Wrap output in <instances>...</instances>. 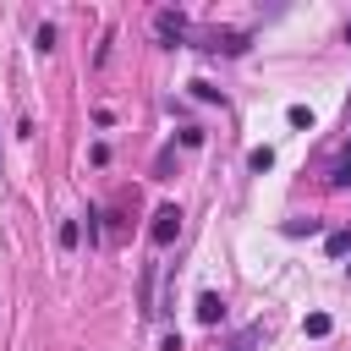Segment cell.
<instances>
[{
    "instance_id": "30bf717a",
    "label": "cell",
    "mask_w": 351,
    "mask_h": 351,
    "mask_svg": "<svg viewBox=\"0 0 351 351\" xmlns=\"http://www.w3.org/2000/svg\"><path fill=\"white\" fill-rule=\"evenodd\" d=\"M33 44H38V49H55V27H49V22H44V27H38V33H33Z\"/></svg>"
},
{
    "instance_id": "9c48e42d",
    "label": "cell",
    "mask_w": 351,
    "mask_h": 351,
    "mask_svg": "<svg viewBox=\"0 0 351 351\" xmlns=\"http://www.w3.org/2000/svg\"><path fill=\"white\" fill-rule=\"evenodd\" d=\"M77 236H82V230H77V219H66V225H60V247L71 252V247H77Z\"/></svg>"
},
{
    "instance_id": "7c38bea8",
    "label": "cell",
    "mask_w": 351,
    "mask_h": 351,
    "mask_svg": "<svg viewBox=\"0 0 351 351\" xmlns=\"http://www.w3.org/2000/svg\"><path fill=\"white\" fill-rule=\"evenodd\" d=\"M252 346H258V329H247V335H236V340H230V351H252Z\"/></svg>"
},
{
    "instance_id": "8992f818",
    "label": "cell",
    "mask_w": 351,
    "mask_h": 351,
    "mask_svg": "<svg viewBox=\"0 0 351 351\" xmlns=\"http://www.w3.org/2000/svg\"><path fill=\"white\" fill-rule=\"evenodd\" d=\"M247 165H252L258 176H263V170H274V148H252V154H247Z\"/></svg>"
},
{
    "instance_id": "ba28073f",
    "label": "cell",
    "mask_w": 351,
    "mask_h": 351,
    "mask_svg": "<svg viewBox=\"0 0 351 351\" xmlns=\"http://www.w3.org/2000/svg\"><path fill=\"white\" fill-rule=\"evenodd\" d=\"M285 121H291V126H313V110H307V104H291Z\"/></svg>"
},
{
    "instance_id": "52a82bcc",
    "label": "cell",
    "mask_w": 351,
    "mask_h": 351,
    "mask_svg": "<svg viewBox=\"0 0 351 351\" xmlns=\"http://www.w3.org/2000/svg\"><path fill=\"white\" fill-rule=\"evenodd\" d=\"M302 329H307L313 340H324V335H329V313H307V324H302Z\"/></svg>"
},
{
    "instance_id": "277c9868",
    "label": "cell",
    "mask_w": 351,
    "mask_h": 351,
    "mask_svg": "<svg viewBox=\"0 0 351 351\" xmlns=\"http://www.w3.org/2000/svg\"><path fill=\"white\" fill-rule=\"evenodd\" d=\"M329 186H335V192H346V186H351V154L329 165Z\"/></svg>"
},
{
    "instance_id": "6da1fadb",
    "label": "cell",
    "mask_w": 351,
    "mask_h": 351,
    "mask_svg": "<svg viewBox=\"0 0 351 351\" xmlns=\"http://www.w3.org/2000/svg\"><path fill=\"white\" fill-rule=\"evenodd\" d=\"M148 236H154V247H170V241L181 236V208H176V203H159V208H154Z\"/></svg>"
},
{
    "instance_id": "3957f363",
    "label": "cell",
    "mask_w": 351,
    "mask_h": 351,
    "mask_svg": "<svg viewBox=\"0 0 351 351\" xmlns=\"http://www.w3.org/2000/svg\"><path fill=\"white\" fill-rule=\"evenodd\" d=\"M159 33H165V38H181V33H186V16H181V11H159Z\"/></svg>"
},
{
    "instance_id": "7a4b0ae2",
    "label": "cell",
    "mask_w": 351,
    "mask_h": 351,
    "mask_svg": "<svg viewBox=\"0 0 351 351\" xmlns=\"http://www.w3.org/2000/svg\"><path fill=\"white\" fill-rule=\"evenodd\" d=\"M197 318H203V324H219V318H225V296H219V291H203V296H197Z\"/></svg>"
},
{
    "instance_id": "8fae6325",
    "label": "cell",
    "mask_w": 351,
    "mask_h": 351,
    "mask_svg": "<svg viewBox=\"0 0 351 351\" xmlns=\"http://www.w3.org/2000/svg\"><path fill=\"white\" fill-rule=\"evenodd\" d=\"M318 230V219H296V225H285V236H313Z\"/></svg>"
},
{
    "instance_id": "5b68a950",
    "label": "cell",
    "mask_w": 351,
    "mask_h": 351,
    "mask_svg": "<svg viewBox=\"0 0 351 351\" xmlns=\"http://www.w3.org/2000/svg\"><path fill=\"white\" fill-rule=\"evenodd\" d=\"M324 247H329V258H346V252H351V230H329Z\"/></svg>"
}]
</instances>
